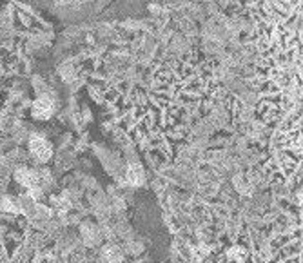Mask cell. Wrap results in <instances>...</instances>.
<instances>
[{"label":"cell","instance_id":"6da1fadb","mask_svg":"<svg viewBox=\"0 0 303 263\" xmlns=\"http://www.w3.org/2000/svg\"><path fill=\"white\" fill-rule=\"evenodd\" d=\"M29 149H31V152H33V156L37 158V160H40V162H47V160L51 158V154H53V147H51V144L38 135L33 136V138L29 140Z\"/></svg>","mask_w":303,"mask_h":263},{"label":"cell","instance_id":"7a4b0ae2","mask_svg":"<svg viewBox=\"0 0 303 263\" xmlns=\"http://www.w3.org/2000/svg\"><path fill=\"white\" fill-rule=\"evenodd\" d=\"M53 111H55V106L49 98H38L33 104V116L38 120H47L53 114Z\"/></svg>","mask_w":303,"mask_h":263},{"label":"cell","instance_id":"3957f363","mask_svg":"<svg viewBox=\"0 0 303 263\" xmlns=\"http://www.w3.org/2000/svg\"><path fill=\"white\" fill-rule=\"evenodd\" d=\"M15 178H17L18 184L26 185L28 189H33V187H38V174L35 171H29V169H18L15 173Z\"/></svg>","mask_w":303,"mask_h":263},{"label":"cell","instance_id":"52a82bcc","mask_svg":"<svg viewBox=\"0 0 303 263\" xmlns=\"http://www.w3.org/2000/svg\"><path fill=\"white\" fill-rule=\"evenodd\" d=\"M2 207H4V211H9V213H17V209H18L9 198H6V200L2 202Z\"/></svg>","mask_w":303,"mask_h":263},{"label":"cell","instance_id":"5b68a950","mask_svg":"<svg viewBox=\"0 0 303 263\" xmlns=\"http://www.w3.org/2000/svg\"><path fill=\"white\" fill-rule=\"evenodd\" d=\"M104 260H106L107 263H120L122 254L118 252L116 247H106V249H104Z\"/></svg>","mask_w":303,"mask_h":263},{"label":"cell","instance_id":"8992f818","mask_svg":"<svg viewBox=\"0 0 303 263\" xmlns=\"http://www.w3.org/2000/svg\"><path fill=\"white\" fill-rule=\"evenodd\" d=\"M229 258L230 260H234V262H243L245 258H247V252L243 247H232L229 251Z\"/></svg>","mask_w":303,"mask_h":263},{"label":"cell","instance_id":"277c9868","mask_svg":"<svg viewBox=\"0 0 303 263\" xmlns=\"http://www.w3.org/2000/svg\"><path fill=\"white\" fill-rule=\"evenodd\" d=\"M127 180H129L133 185H140L144 184V173L138 165H131L129 171H127Z\"/></svg>","mask_w":303,"mask_h":263},{"label":"cell","instance_id":"ba28073f","mask_svg":"<svg viewBox=\"0 0 303 263\" xmlns=\"http://www.w3.org/2000/svg\"><path fill=\"white\" fill-rule=\"evenodd\" d=\"M35 263H55V258L51 256V254H40V256L35 260Z\"/></svg>","mask_w":303,"mask_h":263}]
</instances>
